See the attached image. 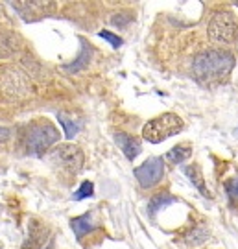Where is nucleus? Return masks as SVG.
Returning <instances> with one entry per match:
<instances>
[{"instance_id": "f3484780", "label": "nucleus", "mask_w": 238, "mask_h": 249, "mask_svg": "<svg viewBox=\"0 0 238 249\" xmlns=\"http://www.w3.org/2000/svg\"><path fill=\"white\" fill-rule=\"evenodd\" d=\"M131 18H133V15L129 13V11H120V13L113 15V18H111V24H115V26H126V24H128Z\"/></svg>"}, {"instance_id": "4468645a", "label": "nucleus", "mask_w": 238, "mask_h": 249, "mask_svg": "<svg viewBox=\"0 0 238 249\" xmlns=\"http://www.w3.org/2000/svg\"><path fill=\"white\" fill-rule=\"evenodd\" d=\"M172 203H176V197L168 196V194H159V196H155L150 201V213L155 214L157 211H161V209H165L166 205H172Z\"/></svg>"}, {"instance_id": "412c9836", "label": "nucleus", "mask_w": 238, "mask_h": 249, "mask_svg": "<svg viewBox=\"0 0 238 249\" xmlns=\"http://www.w3.org/2000/svg\"><path fill=\"white\" fill-rule=\"evenodd\" d=\"M9 135H11V129H8V127H0V141H8Z\"/></svg>"}, {"instance_id": "f257e3e1", "label": "nucleus", "mask_w": 238, "mask_h": 249, "mask_svg": "<svg viewBox=\"0 0 238 249\" xmlns=\"http://www.w3.org/2000/svg\"><path fill=\"white\" fill-rule=\"evenodd\" d=\"M235 67V59L233 55L221 50H205V52L198 53L192 63V71H194L196 78L201 83H220L231 74Z\"/></svg>"}, {"instance_id": "f8f14e48", "label": "nucleus", "mask_w": 238, "mask_h": 249, "mask_svg": "<svg viewBox=\"0 0 238 249\" xmlns=\"http://www.w3.org/2000/svg\"><path fill=\"white\" fill-rule=\"evenodd\" d=\"M192 155V146L190 144H177L176 148H172V150L166 153V162L170 164H181L183 160H186L188 157Z\"/></svg>"}, {"instance_id": "a211bd4d", "label": "nucleus", "mask_w": 238, "mask_h": 249, "mask_svg": "<svg viewBox=\"0 0 238 249\" xmlns=\"http://www.w3.org/2000/svg\"><path fill=\"white\" fill-rule=\"evenodd\" d=\"M89 59H91V52L89 53H81V55H79L78 59H76V61H74V65H71V67H65V71H69V72H76V71H79V69H81V67H85V65H87L89 63Z\"/></svg>"}, {"instance_id": "6ab92c4d", "label": "nucleus", "mask_w": 238, "mask_h": 249, "mask_svg": "<svg viewBox=\"0 0 238 249\" xmlns=\"http://www.w3.org/2000/svg\"><path fill=\"white\" fill-rule=\"evenodd\" d=\"M98 36L102 37V39H106V41H109V43L115 46V48H118V46L122 45V39H120V37H116V36H113V34H111V32H107V30H102Z\"/></svg>"}, {"instance_id": "6e6552de", "label": "nucleus", "mask_w": 238, "mask_h": 249, "mask_svg": "<svg viewBox=\"0 0 238 249\" xmlns=\"http://www.w3.org/2000/svg\"><path fill=\"white\" fill-rule=\"evenodd\" d=\"M22 48V39L13 32H2L0 34V59H6L15 55Z\"/></svg>"}, {"instance_id": "2eb2a0df", "label": "nucleus", "mask_w": 238, "mask_h": 249, "mask_svg": "<svg viewBox=\"0 0 238 249\" xmlns=\"http://www.w3.org/2000/svg\"><path fill=\"white\" fill-rule=\"evenodd\" d=\"M57 118H59V122H61V125L65 127V135H67V139H74V135L79 131V124H76L74 120H71L69 116H65L61 113V115H57Z\"/></svg>"}, {"instance_id": "39448f33", "label": "nucleus", "mask_w": 238, "mask_h": 249, "mask_svg": "<svg viewBox=\"0 0 238 249\" xmlns=\"http://www.w3.org/2000/svg\"><path fill=\"white\" fill-rule=\"evenodd\" d=\"M83 151L79 146H74V144H61L59 148H55L50 155V160H52L55 166H61V170L69 172V174H78L81 166H83Z\"/></svg>"}, {"instance_id": "423d86ee", "label": "nucleus", "mask_w": 238, "mask_h": 249, "mask_svg": "<svg viewBox=\"0 0 238 249\" xmlns=\"http://www.w3.org/2000/svg\"><path fill=\"white\" fill-rule=\"evenodd\" d=\"M163 176H165V166H163L161 157H150L148 160H144L141 166L135 168V178L142 188L157 187Z\"/></svg>"}, {"instance_id": "dca6fc26", "label": "nucleus", "mask_w": 238, "mask_h": 249, "mask_svg": "<svg viewBox=\"0 0 238 249\" xmlns=\"http://www.w3.org/2000/svg\"><path fill=\"white\" fill-rule=\"evenodd\" d=\"M92 192H94V185L91 183V181H85L81 187H79V190L74 194V199H85V197L92 196Z\"/></svg>"}, {"instance_id": "9b49d317", "label": "nucleus", "mask_w": 238, "mask_h": 249, "mask_svg": "<svg viewBox=\"0 0 238 249\" xmlns=\"http://www.w3.org/2000/svg\"><path fill=\"white\" fill-rule=\"evenodd\" d=\"M72 225V231H74V234L78 236V238H81L85 232L92 231L94 229V214H83V216H79V218H74L71 222Z\"/></svg>"}, {"instance_id": "f03ea898", "label": "nucleus", "mask_w": 238, "mask_h": 249, "mask_svg": "<svg viewBox=\"0 0 238 249\" xmlns=\"http://www.w3.org/2000/svg\"><path fill=\"white\" fill-rule=\"evenodd\" d=\"M181 129H183V120L177 115H174V113H165V115L150 120L142 127V137L148 142L159 144L170 139V137L177 135Z\"/></svg>"}, {"instance_id": "aec40b11", "label": "nucleus", "mask_w": 238, "mask_h": 249, "mask_svg": "<svg viewBox=\"0 0 238 249\" xmlns=\"http://www.w3.org/2000/svg\"><path fill=\"white\" fill-rule=\"evenodd\" d=\"M225 190H227V194H229L233 199H237L238 197V178L229 179V181L225 183Z\"/></svg>"}, {"instance_id": "7ed1b4c3", "label": "nucleus", "mask_w": 238, "mask_h": 249, "mask_svg": "<svg viewBox=\"0 0 238 249\" xmlns=\"http://www.w3.org/2000/svg\"><path fill=\"white\" fill-rule=\"evenodd\" d=\"M57 141H59V133H57V129L48 120L32 124L28 127L26 135H24L26 150L32 155H41L43 151H46Z\"/></svg>"}, {"instance_id": "0eeeda50", "label": "nucleus", "mask_w": 238, "mask_h": 249, "mask_svg": "<svg viewBox=\"0 0 238 249\" xmlns=\"http://www.w3.org/2000/svg\"><path fill=\"white\" fill-rule=\"evenodd\" d=\"M2 89L6 90L8 94H17V96H24L28 92V80L24 74H20L18 71H4L2 81H0Z\"/></svg>"}, {"instance_id": "ddd939ff", "label": "nucleus", "mask_w": 238, "mask_h": 249, "mask_svg": "<svg viewBox=\"0 0 238 249\" xmlns=\"http://www.w3.org/2000/svg\"><path fill=\"white\" fill-rule=\"evenodd\" d=\"M185 174L188 176V179L192 181V185L201 192L203 196H209V190L205 188V183H203L201 168H200L198 164H188V166H185Z\"/></svg>"}, {"instance_id": "9d476101", "label": "nucleus", "mask_w": 238, "mask_h": 249, "mask_svg": "<svg viewBox=\"0 0 238 249\" xmlns=\"http://www.w3.org/2000/svg\"><path fill=\"white\" fill-rule=\"evenodd\" d=\"M115 141H116V144L120 146V150L124 151V155H126V157H128L129 160L137 159V157H139V153L142 151L141 142H139L135 137H131V135L116 133L115 135Z\"/></svg>"}, {"instance_id": "20e7f679", "label": "nucleus", "mask_w": 238, "mask_h": 249, "mask_svg": "<svg viewBox=\"0 0 238 249\" xmlns=\"http://www.w3.org/2000/svg\"><path fill=\"white\" fill-rule=\"evenodd\" d=\"M238 34V20L231 11L214 13L209 22V39L214 45H231Z\"/></svg>"}, {"instance_id": "1a4fd4ad", "label": "nucleus", "mask_w": 238, "mask_h": 249, "mask_svg": "<svg viewBox=\"0 0 238 249\" xmlns=\"http://www.w3.org/2000/svg\"><path fill=\"white\" fill-rule=\"evenodd\" d=\"M46 234H48V231L43 223L32 220L30 227H28V240L22 244V249H39L44 244Z\"/></svg>"}]
</instances>
